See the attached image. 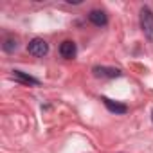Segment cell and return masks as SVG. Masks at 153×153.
I'll return each mask as SVG.
<instances>
[{"label":"cell","instance_id":"obj_6","mask_svg":"<svg viewBox=\"0 0 153 153\" xmlns=\"http://www.w3.org/2000/svg\"><path fill=\"white\" fill-rule=\"evenodd\" d=\"M88 20H90L94 25H97V27H103V25L108 24V16H106V13H105V11H99V9L90 11V13H88Z\"/></svg>","mask_w":153,"mask_h":153},{"label":"cell","instance_id":"obj_2","mask_svg":"<svg viewBox=\"0 0 153 153\" xmlns=\"http://www.w3.org/2000/svg\"><path fill=\"white\" fill-rule=\"evenodd\" d=\"M27 51H29V54H33L36 58H43L49 52V43L45 40H42V38H34V40L29 42Z\"/></svg>","mask_w":153,"mask_h":153},{"label":"cell","instance_id":"obj_5","mask_svg":"<svg viewBox=\"0 0 153 153\" xmlns=\"http://www.w3.org/2000/svg\"><path fill=\"white\" fill-rule=\"evenodd\" d=\"M76 43L74 42H70V40H65V42H61V45H59V54H61V58H67V59H72L74 56H76Z\"/></svg>","mask_w":153,"mask_h":153},{"label":"cell","instance_id":"obj_7","mask_svg":"<svg viewBox=\"0 0 153 153\" xmlns=\"http://www.w3.org/2000/svg\"><path fill=\"white\" fill-rule=\"evenodd\" d=\"M13 78L16 81H20V83H24V85H34V87L40 85V81L36 78H33V76H29V74H25L22 70H13Z\"/></svg>","mask_w":153,"mask_h":153},{"label":"cell","instance_id":"obj_8","mask_svg":"<svg viewBox=\"0 0 153 153\" xmlns=\"http://www.w3.org/2000/svg\"><path fill=\"white\" fill-rule=\"evenodd\" d=\"M2 49H4L6 52H15V51L18 49V43H16V40H13V38H6L4 43H2Z\"/></svg>","mask_w":153,"mask_h":153},{"label":"cell","instance_id":"obj_9","mask_svg":"<svg viewBox=\"0 0 153 153\" xmlns=\"http://www.w3.org/2000/svg\"><path fill=\"white\" fill-rule=\"evenodd\" d=\"M68 4H81V0H67Z\"/></svg>","mask_w":153,"mask_h":153},{"label":"cell","instance_id":"obj_4","mask_svg":"<svg viewBox=\"0 0 153 153\" xmlns=\"http://www.w3.org/2000/svg\"><path fill=\"white\" fill-rule=\"evenodd\" d=\"M101 101L105 103V106H106L112 114H119V115H123V114H126V112H128V106H126V105H123V103L112 101V99H108V97H101Z\"/></svg>","mask_w":153,"mask_h":153},{"label":"cell","instance_id":"obj_1","mask_svg":"<svg viewBox=\"0 0 153 153\" xmlns=\"http://www.w3.org/2000/svg\"><path fill=\"white\" fill-rule=\"evenodd\" d=\"M140 29L144 33V36L153 43V11L144 6L140 9Z\"/></svg>","mask_w":153,"mask_h":153},{"label":"cell","instance_id":"obj_3","mask_svg":"<svg viewBox=\"0 0 153 153\" xmlns=\"http://www.w3.org/2000/svg\"><path fill=\"white\" fill-rule=\"evenodd\" d=\"M96 78H105V79H112V78H119L121 76V70L115 68V67H105V65H96L92 68Z\"/></svg>","mask_w":153,"mask_h":153}]
</instances>
